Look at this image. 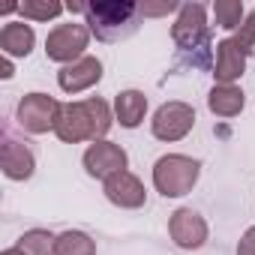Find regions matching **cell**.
<instances>
[{"label":"cell","instance_id":"6da1fadb","mask_svg":"<svg viewBox=\"0 0 255 255\" xmlns=\"http://www.w3.org/2000/svg\"><path fill=\"white\" fill-rule=\"evenodd\" d=\"M114 123V111L102 96H87L81 102H60L54 135L63 144H81V141H102Z\"/></svg>","mask_w":255,"mask_h":255},{"label":"cell","instance_id":"7a4b0ae2","mask_svg":"<svg viewBox=\"0 0 255 255\" xmlns=\"http://www.w3.org/2000/svg\"><path fill=\"white\" fill-rule=\"evenodd\" d=\"M141 3L132 0H93L84 9V24L99 42H123L141 27Z\"/></svg>","mask_w":255,"mask_h":255},{"label":"cell","instance_id":"3957f363","mask_svg":"<svg viewBox=\"0 0 255 255\" xmlns=\"http://www.w3.org/2000/svg\"><path fill=\"white\" fill-rule=\"evenodd\" d=\"M171 39L177 45V54L189 60L192 69H207L213 33L207 24V6L204 3H180L177 18L171 24Z\"/></svg>","mask_w":255,"mask_h":255},{"label":"cell","instance_id":"277c9868","mask_svg":"<svg viewBox=\"0 0 255 255\" xmlns=\"http://www.w3.org/2000/svg\"><path fill=\"white\" fill-rule=\"evenodd\" d=\"M198 177H201V162L186 153H165L153 162V189L162 198L189 195Z\"/></svg>","mask_w":255,"mask_h":255},{"label":"cell","instance_id":"5b68a950","mask_svg":"<svg viewBox=\"0 0 255 255\" xmlns=\"http://www.w3.org/2000/svg\"><path fill=\"white\" fill-rule=\"evenodd\" d=\"M90 30L87 24H78V21H66V24H57L48 36H45V57L60 63V66H69L75 60L84 57L87 45H90Z\"/></svg>","mask_w":255,"mask_h":255},{"label":"cell","instance_id":"8992f818","mask_svg":"<svg viewBox=\"0 0 255 255\" xmlns=\"http://www.w3.org/2000/svg\"><path fill=\"white\" fill-rule=\"evenodd\" d=\"M195 129V108L183 99H171V102H162L156 111H153V120H150V132L153 138L159 141H180L186 138L189 132Z\"/></svg>","mask_w":255,"mask_h":255},{"label":"cell","instance_id":"52a82bcc","mask_svg":"<svg viewBox=\"0 0 255 255\" xmlns=\"http://www.w3.org/2000/svg\"><path fill=\"white\" fill-rule=\"evenodd\" d=\"M57 111H60V102L48 93H24L21 102H18V111H15V120L24 132L30 135H45V132H54V120H57Z\"/></svg>","mask_w":255,"mask_h":255},{"label":"cell","instance_id":"ba28073f","mask_svg":"<svg viewBox=\"0 0 255 255\" xmlns=\"http://www.w3.org/2000/svg\"><path fill=\"white\" fill-rule=\"evenodd\" d=\"M81 165H84V171H87L90 177H96V180L105 183L111 174L126 171V165H129V156H126V150H123L120 144L102 138V141L87 144V150H84V156H81Z\"/></svg>","mask_w":255,"mask_h":255},{"label":"cell","instance_id":"9c48e42d","mask_svg":"<svg viewBox=\"0 0 255 255\" xmlns=\"http://www.w3.org/2000/svg\"><path fill=\"white\" fill-rule=\"evenodd\" d=\"M168 234H171L174 246L192 252V249H201V246L207 243L210 228H207V219H204L198 210L180 207V210H174V213L168 216Z\"/></svg>","mask_w":255,"mask_h":255},{"label":"cell","instance_id":"30bf717a","mask_svg":"<svg viewBox=\"0 0 255 255\" xmlns=\"http://www.w3.org/2000/svg\"><path fill=\"white\" fill-rule=\"evenodd\" d=\"M102 192H105V198H108L114 207H120V210H138V207H144V201H147L144 183H141L129 168L111 174V177L102 183Z\"/></svg>","mask_w":255,"mask_h":255},{"label":"cell","instance_id":"8fae6325","mask_svg":"<svg viewBox=\"0 0 255 255\" xmlns=\"http://www.w3.org/2000/svg\"><path fill=\"white\" fill-rule=\"evenodd\" d=\"M99 81H102V60L93 57V54H84L81 60L69 63V66H60V72H57V84L69 96L84 93V90L96 87Z\"/></svg>","mask_w":255,"mask_h":255},{"label":"cell","instance_id":"7c38bea8","mask_svg":"<svg viewBox=\"0 0 255 255\" xmlns=\"http://www.w3.org/2000/svg\"><path fill=\"white\" fill-rule=\"evenodd\" d=\"M0 165H3V174L9 180H30L33 171H36V156H33V150L24 141L12 138L6 132L3 135V147H0Z\"/></svg>","mask_w":255,"mask_h":255},{"label":"cell","instance_id":"4fadbf2b","mask_svg":"<svg viewBox=\"0 0 255 255\" xmlns=\"http://www.w3.org/2000/svg\"><path fill=\"white\" fill-rule=\"evenodd\" d=\"M246 72V54L234 45L231 36L216 42V60H213V78L216 84H234Z\"/></svg>","mask_w":255,"mask_h":255},{"label":"cell","instance_id":"5bb4252c","mask_svg":"<svg viewBox=\"0 0 255 255\" xmlns=\"http://www.w3.org/2000/svg\"><path fill=\"white\" fill-rule=\"evenodd\" d=\"M147 114V96L141 90H120L114 96V120L123 126V129H138L144 123Z\"/></svg>","mask_w":255,"mask_h":255},{"label":"cell","instance_id":"9a60e30c","mask_svg":"<svg viewBox=\"0 0 255 255\" xmlns=\"http://www.w3.org/2000/svg\"><path fill=\"white\" fill-rule=\"evenodd\" d=\"M36 45V33L24 21H6L0 30V51L3 57H27Z\"/></svg>","mask_w":255,"mask_h":255},{"label":"cell","instance_id":"2e32d148","mask_svg":"<svg viewBox=\"0 0 255 255\" xmlns=\"http://www.w3.org/2000/svg\"><path fill=\"white\" fill-rule=\"evenodd\" d=\"M246 105V96L237 84H213L207 93V108L216 117H237Z\"/></svg>","mask_w":255,"mask_h":255},{"label":"cell","instance_id":"e0dca14e","mask_svg":"<svg viewBox=\"0 0 255 255\" xmlns=\"http://www.w3.org/2000/svg\"><path fill=\"white\" fill-rule=\"evenodd\" d=\"M54 255H96V243H93L90 234L69 228V231L57 234V240H54Z\"/></svg>","mask_w":255,"mask_h":255},{"label":"cell","instance_id":"ac0fdd59","mask_svg":"<svg viewBox=\"0 0 255 255\" xmlns=\"http://www.w3.org/2000/svg\"><path fill=\"white\" fill-rule=\"evenodd\" d=\"M54 240H57V234H51L45 228H30L18 237L15 246L24 255H54Z\"/></svg>","mask_w":255,"mask_h":255},{"label":"cell","instance_id":"d6986e66","mask_svg":"<svg viewBox=\"0 0 255 255\" xmlns=\"http://www.w3.org/2000/svg\"><path fill=\"white\" fill-rule=\"evenodd\" d=\"M210 9H213L216 27H222V30H237L243 24V18H246L243 0H216Z\"/></svg>","mask_w":255,"mask_h":255},{"label":"cell","instance_id":"ffe728a7","mask_svg":"<svg viewBox=\"0 0 255 255\" xmlns=\"http://www.w3.org/2000/svg\"><path fill=\"white\" fill-rule=\"evenodd\" d=\"M18 12L24 15V21H51L60 12H66V3H57V0H24V3H18Z\"/></svg>","mask_w":255,"mask_h":255},{"label":"cell","instance_id":"44dd1931","mask_svg":"<svg viewBox=\"0 0 255 255\" xmlns=\"http://www.w3.org/2000/svg\"><path fill=\"white\" fill-rule=\"evenodd\" d=\"M234 45L243 51V54H255V12H246L243 24L234 30Z\"/></svg>","mask_w":255,"mask_h":255},{"label":"cell","instance_id":"7402d4cb","mask_svg":"<svg viewBox=\"0 0 255 255\" xmlns=\"http://www.w3.org/2000/svg\"><path fill=\"white\" fill-rule=\"evenodd\" d=\"M237 255H255V225L243 231V237L237 243Z\"/></svg>","mask_w":255,"mask_h":255},{"label":"cell","instance_id":"603a6c76","mask_svg":"<svg viewBox=\"0 0 255 255\" xmlns=\"http://www.w3.org/2000/svg\"><path fill=\"white\" fill-rule=\"evenodd\" d=\"M174 9H180V6H177V3H159V6L141 3V12H144V18H147V15H168V12H174Z\"/></svg>","mask_w":255,"mask_h":255},{"label":"cell","instance_id":"cb8c5ba5","mask_svg":"<svg viewBox=\"0 0 255 255\" xmlns=\"http://www.w3.org/2000/svg\"><path fill=\"white\" fill-rule=\"evenodd\" d=\"M15 72H12V57H3L0 60V78H12Z\"/></svg>","mask_w":255,"mask_h":255},{"label":"cell","instance_id":"d4e9b609","mask_svg":"<svg viewBox=\"0 0 255 255\" xmlns=\"http://www.w3.org/2000/svg\"><path fill=\"white\" fill-rule=\"evenodd\" d=\"M0 255H24L18 246H9V249H3V252H0Z\"/></svg>","mask_w":255,"mask_h":255}]
</instances>
